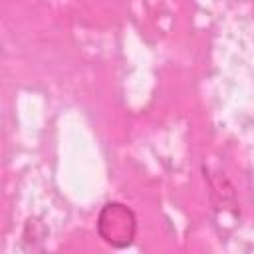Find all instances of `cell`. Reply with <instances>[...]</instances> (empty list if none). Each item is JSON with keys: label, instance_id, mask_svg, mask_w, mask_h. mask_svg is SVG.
Here are the masks:
<instances>
[{"label": "cell", "instance_id": "obj_1", "mask_svg": "<svg viewBox=\"0 0 254 254\" xmlns=\"http://www.w3.org/2000/svg\"><path fill=\"white\" fill-rule=\"evenodd\" d=\"M97 234L113 248H127L137 234V216L123 202H107L97 214Z\"/></svg>", "mask_w": 254, "mask_h": 254}]
</instances>
